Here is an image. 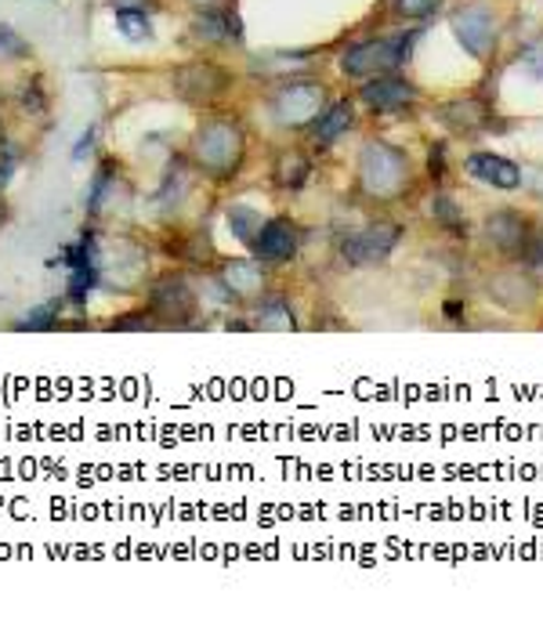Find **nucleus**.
<instances>
[{"label": "nucleus", "instance_id": "obj_35", "mask_svg": "<svg viewBox=\"0 0 543 644\" xmlns=\"http://www.w3.org/2000/svg\"><path fill=\"white\" fill-rule=\"evenodd\" d=\"M192 4H203V8H211V4H217V0H192Z\"/></svg>", "mask_w": 543, "mask_h": 644}, {"label": "nucleus", "instance_id": "obj_22", "mask_svg": "<svg viewBox=\"0 0 543 644\" xmlns=\"http://www.w3.org/2000/svg\"><path fill=\"white\" fill-rule=\"evenodd\" d=\"M116 30H120L127 41H149L152 36L149 11H116Z\"/></svg>", "mask_w": 543, "mask_h": 644}, {"label": "nucleus", "instance_id": "obj_21", "mask_svg": "<svg viewBox=\"0 0 543 644\" xmlns=\"http://www.w3.org/2000/svg\"><path fill=\"white\" fill-rule=\"evenodd\" d=\"M0 59L4 62H25L33 59V44L15 30V25L0 22Z\"/></svg>", "mask_w": 543, "mask_h": 644}, {"label": "nucleus", "instance_id": "obj_31", "mask_svg": "<svg viewBox=\"0 0 543 644\" xmlns=\"http://www.w3.org/2000/svg\"><path fill=\"white\" fill-rule=\"evenodd\" d=\"M11 170H15V163H11V160H4V163H0V189H4V186H8Z\"/></svg>", "mask_w": 543, "mask_h": 644}, {"label": "nucleus", "instance_id": "obj_27", "mask_svg": "<svg viewBox=\"0 0 543 644\" xmlns=\"http://www.w3.org/2000/svg\"><path fill=\"white\" fill-rule=\"evenodd\" d=\"M522 62H525V70L536 76V81H543V41H540V44H533V47H525Z\"/></svg>", "mask_w": 543, "mask_h": 644}, {"label": "nucleus", "instance_id": "obj_3", "mask_svg": "<svg viewBox=\"0 0 543 644\" xmlns=\"http://www.w3.org/2000/svg\"><path fill=\"white\" fill-rule=\"evenodd\" d=\"M413 36H417V30L398 33V36H381V41H362L355 47H348L341 55L344 76H352V81H370V76L395 73L398 65L409 59Z\"/></svg>", "mask_w": 543, "mask_h": 644}, {"label": "nucleus", "instance_id": "obj_11", "mask_svg": "<svg viewBox=\"0 0 543 644\" xmlns=\"http://www.w3.org/2000/svg\"><path fill=\"white\" fill-rule=\"evenodd\" d=\"M192 36L200 44H239L243 41V22L236 11L228 8H203L192 15Z\"/></svg>", "mask_w": 543, "mask_h": 644}, {"label": "nucleus", "instance_id": "obj_20", "mask_svg": "<svg viewBox=\"0 0 543 644\" xmlns=\"http://www.w3.org/2000/svg\"><path fill=\"white\" fill-rule=\"evenodd\" d=\"M257 326L265 330H294V312L283 297H272L257 305Z\"/></svg>", "mask_w": 543, "mask_h": 644}, {"label": "nucleus", "instance_id": "obj_5", "mask_svg": "<svg viewBox=\"0 0 543 644\" xmlns=\"http://www.w3.org/2000/svg\"><path fill=\"white\" fill-rule=\"evenodd\" d=\"M171 87H174V95L181 102L200 105V109H203V105H214L217 98L225 95V91L232 87V76L217 62L196 59V62L178 65V70L171 73Z\"/></svg>", "mask_w": 543, "mask_h": 644}, {"label": "nucleus", "instance_id": "obj_33", "mask_svg": "<svg viewBox=\"0 0 543 644\" xmlns=\"http://www.w3.org/2000/svg\"><path fill=\"white\" fill-rule=\"evenodd\" d=\"M529 257H533V261H536V265H543V243H540V246H533V250H529Z\"/></svg>", "mask_w": 543, "mask_h": 644}, {"label": "nucleus", "instance_id": "obj_32", "mask_svg": "<svg viewBox=\"0 0 543 644\" xmlns=\"http://www.w3.org/2000/svg\"><path fill=\"white\" fill-rule=\"evenodd\" d=\"M446 315H449V319H460V305H457V300H449V305H446Z\"/></svg>", "mask_w": 543, "mask_h": 644}, {"label": "nucleus", "instance_id": "obj_12", "mask_svg": "<svg viewBox=\"0 0 543 644\" xmlns=\"http://www.w3.org/2000/svg\"><path fill=\"white\" fill-rule=\"evenodd\" d=\"M217 283L225 286V294L232 300H251L265 291V268L257 257H232L217 272Z\"/></svg>", "mask_w": 543, "mask_h": 644}, {"label": "nucleus", "instance_id": "obj_1", "mask_svg": "<svg viewBox=\"0 0 543 644\" xmlns=\"http://www.w3.org/2000/svg\"><path fill=\"white\" fill-rule=\"evenodd\" d=\"M243 156H247V130L232 116H206L192 135V163L214 181L236 178Z\"/></svg>", "mask_w": 543, "mask_h": 644}, {"label": "nucleus", "instance_id": "obj_34", "mask_svg": "<svg viewBox=\"0 0 543 644\" xmlns=\"http://www.w3.org/2000/svg\"><path fill=\"white\" fill-rule=\"evenodd\" d=\"M4 138H8V127H4V120H0V146H4Z\"/></svg>", "mask_w": 543, "mask_h": 644}, {"label": "nucleus", "instance_id": "obj_36", "mask_svg": "<svg viewBox=\"0 0 543 644\" xmlns=\"http://www.w3.org/2000/svg\"><path fill=\"white\" fill-rule=\"evenodd\" d=\"M0 218H4V207H0Z\"/></svg>", "mask_w": 543, "mask_h": 644}, {"label": "nucleus", "instance_id": "obj_9", "mask_svg": "<svg viewBox=\"0 0 543 644\" xmlns=\"http://www.w3.org/2000/svg\"><path fill=\"white\" fill-rule=\"evenodd\" d=\"M359 98L366 102L373 113H403L417 102V87L403 81V76L384 73V76H370V81L359 87Z\"/></svg>", "mask_w": 543, "mask_h": 644}, {"label": "nucleus", "instance_id": "obj_10", "mask_svg": "<svg viewBox=\"0 0 543 644\" xmlns=\"http://www.w3.org/2000/svg\"><path fill=\"white\" fill-rule=\"evenodd\" d=\"M251 250L262 265H283V261H290L297 254V225L287 218L265 221L262 232H257V240L251 243Z\"/></svg>", "mask_w": 543, "mask_h": 644}, {"label": "nucleus", "instance_id": "obj_18", "mask_svg": "<svg viewBox=\"0 0 543 644\" xmlns=\"http://www.w3.org/2000/svg\"><path fill=\"white\" fill-rule=\"evenodd\" d=\"M276 186L279 189H301L308 178H312V160H308L305 152H297V149H290V152H283L279 160H276Z\"/></svg>", "mask_w": 543, "mask_h": 644}, {"label": "nucleus", "instance_id": "obj_29", "mask_svg": "<svg viewBox=\"0 0 543 644\" xmlns=\"http://www.w3.org/2000/svg\"><path fill=\"white\" fill-rule=\"evenodd\" d=\"M113 11H149L152 0H109Z\"/></svg>", "mask_w": 543, "mask_h": 644}, {"label": "nucleus", "instance_id": "obj_14", "mask_svg": "<svg viewBox=\"0 0 543 644\" xmlns=\"http://www.w3.org/2000/svg\"><path fill=\"white\" fill-rule=\"evenodd\" d=\"M486 235L497 250H503V254H514V250L525 246L529 229H525L522 214H514V210H497V214L486 218Z\"/></svg>", "mask_w": 543, "mask_h": 644}, {"label": "nucleus", "instance_id": "obj_24", "mask_svg": "<svg viewBox=\"0 0 543 644\" xmlns=\"http://www.w3.org/2000/svg\"><path fill=\"white\" fill-rule=\"evenodd\" d=\"M432 218H435V221H438V225H443V229L457 232V235H464V232H468V225H464V218H460L457 203H453L449 196H435V200H432Z\"/></svg>", "mask_w": 543, "mask_h": 644}, {"label": "nucleus", "instance_id": "obj_2", "mask_svg": "<svg viewBox=\"0 0 543 644\" xmlns=\"http://www.w3.org/2000/svg\"><path fill=\"white\" fill-rule=\"evenodd\" d=\"M359 189L370 196V200L392 203L398 196H406L413 186V167L406 149L392 146V141L373 138L359 149Z\"/></svg>", "mask_w": 543, "mask_h": 644}, {"label": "nucleus", "instance_id": "obj_16", "mask_svg": "<svg viewBox=\"0 0 543 644\" xmlns=\"http://www.w3.org/2000/svg\"><path fill=\"white\" fill-rule=\"evenodd\" d=\"M355 124V105L348 98H338L333 105H327V109L319 113V120L312 124V141L316 146H333L341 135H348Z\"/></svg>", "mask_w": 543, "mask_h": 644}, {"label": "nucleus", "instance_id": "obj_28", "mask_svg": "<svg viewBox=\"0 0 543 644\" xmlns=\"http://www.w3.org/2000/svg\"><path fill=\"white\" fill-rule=\"evenodd\" d=\"M428 170L432 178H446V146H435L432 156H428Z\"/></svg>", "mask_w": 543, "mask_h": 644}, {"label": "nucleus", "instance_id": "obj_13", "mask_svg": "<svg viewBox=\"0 0 543 644\" xmlns=\"http://www.w3.org/2000/svg\"><path fill=\"white\" fill-rule=\"evenodd\" d=\"M464 167H468L471 178L486 181V186H493V189H519L522 186L519 163L503 160V156H497V152H475V156H468V163Z\"/></svg>", "mask_w": 543, "mask_h": 644}, {"label": "nucleus", "instance_id": "obj_4", "mask_svg": "<svg viewBox=\"0 0 543 644\" xmlns=\"http://www.w3.org/2000/svg\"><path fill=\"white\" fill-rule=\"evenodd\" d=\"M322 109H327V87L316 81H287L272 95V116L290 130L312 127Z\"/></svg>", "mask_w": 543, "mask_h": 644}, {"label": "nucleus", "instance_id": "obj_7", "mask_svg": "<svg viewBox=\"0 0 543 644\" xmlns=\"http://www.w3.org/2000/svg\"><path fill=\"white\" fill-rule=\"evenodd\" d=\"M449 25H453V33H457V41L464 44L468 55L489 59V51H493V44H497V19L486 4L460 8L457 15L449 19Z\"/></svg>", "mask_w": 543, "mask_h": 644}, {"label": "nucleus", "instance_id": "obj_15", "mask_svg": "<svg viewBox=\"0 0 543 644\" xmlns=\"http://www.w3.org/2000/svg\"><path fill=\"white\" fill-rule=\"evenodd\" d=\"M438 120H443L449 130H457V135H475V130H482L489 124V105L478 102V98L446 102L443 109H438Z\"/></svg>", "mask_w": 543, "mask_h": 644}, {"label": "nucleus", "instance_id": "obj_17", "mask_svg": "<svg viewBox=\"0 0 543 644\" xmlns=\"http://www.w3.org/2000/svg\"><path fill=\"white\" fill-rule=\"evenodd\" d=\"M533 283L525 279L522 272H503L497 275V279H489V297H497L500 305H508V308H522L533 300Z\"/></svg>", "mask_w": 543, "mask_h": 644}, {"label": "nucleus", "instance_id": "obj_23", "mask_svg": "<svg viewBox=\"0 0 543 644\" xmlns=\"http://www.w3.org/2000/svg\"><path fill=\"white\" fill-rule=\"evenodd\" d=\"M58 300H47V305H36L25 312V319L15 323V330H55L58 326Z\"/></svg>", "mask_w": 543, "mask_h": 644}, {"label": "nucleus", "instance_id": "obj_25", "mask_svg": "<svg viewBox=\"0 0 543 644\" xmlns=\"http://www.w3.org/2000/svg\"><path fill=\"white\" fill-rule=\"evenodd\" d=\"M19 102L25 105V113H33V116H41L47 113V91L41 81H25L22 91H19Z\"/></svg>", "mask_w": 543, "mask_h": 644}, {"label": "nucleus", "instance_id": "obj_26", "mask_svg": "<svg viewBox=\"0 0 543 644\" xmlns=\"http://www.w3.org/2000/svg\"><path fill=\"white\" fill-rule=\"evenodd\" d=\"M438 4H443V0H395V11L403 19H428L435 15Z\"/></svg>", "mask_w": 543, "mask_h": 644}, {"label": "nucleus", "instance_id": "obj_8", "mask_svg": "<svg viewBox=\"0 0 543 644\" xmlns=\"http://www.w3.org/2000/svg\"><path fill=\"white\" fill-rule=\"evenodd\" d=\"M398 240H403V229L384 221V225H370L355 235H348L341 243V257L348 265H377V261H384L398 246Z\"/></svg>", "mask_w": 543, "mask_h": 644}, {"label": "nucleus", "instance_id": "obj_6", "mask_svg": "<svg viewBox=\"0 0 543 644\" xmlns=\"http://www.w3.org/2000/svg\"><path fill=\"white\" fill-rule=\"evenodd\" d=\"M149 315L160 326H189V315H196V294L185 275L167 272L149 291Z\"/></svg>", "mask_w": 543, "mask_h": 644}, {"label": "nucleus", "instance_id": "obj_19", "mask_svg": "<svg viewBox=\"0 0 543 644\" xmlns=\"http://www.w3.org/2000/svg\"><path fill=\"white\" fill-rule=\"evenodd\" d=\"M262 214L257 210H251V207H228V232L236 235L239 243H254L257 240V232H262Z\"/></svg>", "mask_w": 543, "mask_h": 644}, {"label": "nucleus", "instance_id": "obj_30", "mask_svg": "<svg viewBox=\"0 0 543 644\" xmlns=\"http://www.w3.org/2000/svg\"><path fill=\"white\" fill-rule=\"evenodd\" d=\"M91 141H95V127H87V130H84V135H81V146H76V149H73V156H76V160H81V156H84V152L91 149Z\"/></svg>", "mask_w": 543, "mask_h": 644}]
</instances>
